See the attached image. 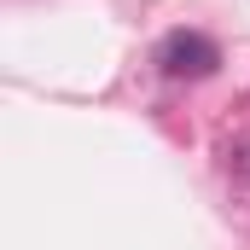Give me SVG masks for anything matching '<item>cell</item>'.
Segmentation results:
<instances>
[{
	"instance_id": "1",
	"label": "cell",
	"mask_w": 250,
	"mask_h": 250,
	"mask_svg": "<svg viewBox=\"0 0 250 250\" xmlns=\"http://www.w3.org/2000/svg\"><path fill=\"white\" fill-rule=\"evenodd\" d=\"M157 64H163L169 76H187V82H198V76H209V70L221 64V53H215V41H209V35H198V29H175V35L163 41Z\"/></svg>"
},
{
	"instance_id": "2",
	"label": "cell",
	"mask_w": 250,
	"mask_h": 250,
	"mask_svg": "<svg viewBox=\"0 0 250 250\" xmlns=\"http://www.w3.org/2000/svg\"><path fill=\"white\" fill-rule=\"evenodd\" d=\"M239 169H245V175H250V146H245V157H239Z\"/></svg>"
}]
</instances>
